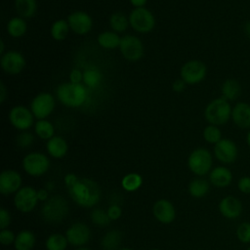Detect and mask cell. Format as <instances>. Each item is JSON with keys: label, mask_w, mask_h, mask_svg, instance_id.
Instances as JSON below:
<instances>
[{"label": "cell", "mask_w": 250, "mask_h": 250, "mask_svg": "<svg viewBox=\"0 0 250 250\" xmlns=\"http://www.w3.org/2000/svg\"><path fill=\"white\" fill-rule=\"evenodd\" d=\"M207 75L206 64L199 60H190L185 62L180 69V78L187 85H195L202 82Z\"/></svg>", "instance_id": "cell-7"}, {"label": "cell", "mask_w": 250, "mask_h": 250, "mask_svg": "<svg viewBox=\"0 0 250 250\" xmlns=\"http://www.w3.org/2000/svg\"><path fill=\"white\" fill-rule=\"evenodd\" d=\"M213 150L215 157L223 164H231L235 162L238 156V147L230 139L223 138L214 145Z\"/></svg>", "instance_id": "cell-14"}, {"label": "cell", "mask_w": 250, "mask_h": 250, "mask_svg": "<svg viewBox=\"0 0 250 250\" xmlns=\"http://www.w3.org/2000/svg\"><path fill=\"white\" fill-rule=\"evenodd\" d=\"M34 118L30 108L21 104L13 106L9 112V121L11 125L21 132L27 131L31 128V126L34 125Z\"/></svg>", "instance_id": "cell-11"}, {"label": "cell", "mask_w": 250, "mask_h": 250, "mask_svg": "<svg viewBox=\"0 0 250 250\" xmlns=\"http://www.w3.org/2000/svg\"><path fill=\"white\" fill-rule=\"evenodd\" d=\"M69 30H70V27L67 21L59 19L52 23L50 28V34L54 40L62 41L67 37Z\"/></svg>", "instance_id": "cell-29"}, {"label": "cell", "mask_w": 250, "mask_h": 250, "mask_svg": "<svg viewBox=\"0 0 250 250\" xmlns=\"http://www.w3.org/2000/svg\"><path fill=\"white\" fill-rule=\"evenodd\" d=\"M119 51L126 61L138 62L144 56L145 47L139 37L131 34H126L121 37Z\"/></svg>", "instance_id": "cell-8"}, {"label": "cell", "mask_w": 250, "mask_h": 250, "mask_svg": "<svg viewBox=\"0 0 250 250\" xmlns=\"http://www.w3.org/2000/svg\"><path fill=\"white\" fill-rule=\"evenodd\" d=\"M203 139L205 140L206 143L211 144V145H216L219 141H221L222 138V132L219 128V126L208 124L202 132Z\"/></svg>", "instance_id": "cell-36"}, {"label": "cell", "mask_w": 250, "mask_h": 250, "mask_svg": "<svg viewBox=\"0 0 250 250\" xmlns=\"http://www.w3.org/2000/svg\"><path fill=\"white\" fill-rule=\"evenodd\" d=\"M231 120L240 129H250V104L238 102L232 107Z\"/></svg>", "instance_id": "cell-21"}, {"label": "cell", "mask_w": 250, "mask_h": 250, "mask_svg": "<svg viewBox=\"0 0 250 250\" xmlns=\"http://www.w3.org/2000/svg\"><path fill=\"white\" fill-rule=\"evenodd\" d=\"M70 30L77 35H85L89 33L93 27V19L85 11H74L67 16L66 19Z\"/></svg>", "instance_id": "cell-15"}, {"label": "cell", "mask_w": 250, "mask_h": 250, "mask_svg": "<svg viewBox=\"0 0 250 250\" xmlns=\"http://www.w3.org/2000/svg\"><path fill=\"white\" fill-rule=\"evenodd\" d=\"M68 243L74 246H82L90 240L91 231L88 226L84 223L77 222L72 224L65 232Z\"/></svg>", "instance_id": "cell-17"}, {"label": "cell", "mask_w": 250, "mask_h": 250, "mask_svg": "<svg viewBox=\"0 0 250 250\" xmlns=\"http://www.w3.org/2000/svg\"><path fill=\"white\" fill-rule=\"evenodd\" d=\"M122 240V233L119 230L112 229L103 237L101 245L104 250H117Z\"/></svg>", "instance_id": "cell-32"}, {"label": "cell", "mask_w": 250, "mask_h": 250, "mask_svg": "<svg viewBox=\"0 0 250 250\" xmlns=\"http://www.w3.org/2000/svg\"><path fill=\"white\" fill-rule=\"evenodd\" d=\"M246 250H250V245L247 247V249H246Z\"/></svg>", "instance_id": "cell-55"}, {"label": "cell", "mask_w": 250, "mask_h": 250, "mask_svg": "<svg viewBox=\"0 0 250 250\" xmlns=\"http://www.w3.org/2000/svg\"><path fill=\"white\" fill-rule=\"evenodd\" d=\"M26 61L24 56L14 50H10L1 55L0 66L9 75H18L25 68Z\"/></svg>", "instance_id": "cell-12"}, {"label": "cell", "mask_w": 250, "mask_h": 250, "mask_svg": "<svg viewBox=\"0 0 250 250\" xmlns=\"http://www.w3.org/2000/svg\"><path fill=\"white\" fill-rule=\"evenodd\" d=\"M246 143H247L248 146L250 147V129L248 130V133H247V136H246Z\"/></svg>", "instance_id": "cell-51"}, {"label": "cell", "mask_w": 250, "mask_h": 250, "mask_svg": "<svg viewBox=\"0 0 250 250\" xmlns=\"http://www.w3.org/2000/svg\"><path fill=\"white\" fill-rule=\"evenodd\" d=\"M235 235L242 244H250V222L240 223L235 229Z\"/></svg>", "instance_id": "cell-37"}, {"label": "cell", "mask_w": 250, "mask_h": 250, "mask_svg": "<svg viewBox=\"0 0 250 250\" xmlns=\"http://www.w3.org/2000/svg\"><path fill=\"white\" fill-rule=\"evenodd\" d=\"M232 107L228 100L223 97L212 100L204 109V117L209 124L221 126L231 118Z\"/></svg>", "instance_id": "cell-3"}, {"label": "cell", "mask_w": 250, "mask_h": 250, "mask_svg": "<svg viewBox=\"0 0 250 250\" xmlns=\"http://www.w3.org/2000/svg\"><path fill=\"white\" fill-rule=\"evenodd\" d=\"M151 250H160V249H157V248H154V249H151Z\"/></svg>", "instance_id": "cell-56"}, {"label": "cell", "mask_w": 250, "mask_h": 250, "mask_svg": "<svg viewBox=\"0 0 250 250\" xmlns=\"http://www.w3.org/2000/svg\"><path fill=\"white\" fill-rule=\"evenodd\" d=\"M33 141H34V136L27 131L21 132L16 138L17 146L21 148L29 147L33 144Z\"/></svg>", "instance_id": "cell-39"}, {"label": "cell", "mask_w": 250, "mask_h": 250, "mask_svg": "<svg viewBox=\"0 0 250 250\" xmlns=\"http://www.w3.org/2000/svg\"><path fill=\"white\" fill-rule=\"evenodd\" d=\"M34 132L42 140H50L55 136V126L47 119H39L34 123Z\"/></svg>", "instance_id": "cell-30"}, {"label": "cell", "mask_w": 250, "mask_h": 250, "mask_svg": "<svg viewBox=\"0 0 250 250\" xmlns=\"http://www.w3.org/2000/svg\"><path fill=\"white\" fill-rule=\"evenodd\" d=\"M66 236L61 233H53L46 240V248L47 250H65L67 246Z\"/></svg>", "instance_id": "cell-35"}, {"label": "cell", "mask_w": 250, "mask_h": 250, "mask_svg": "<svg viewBox=\"0 0 250 250\" xmlns=\"http://www.w3.org/2000/svg\"><path fill=\"white\" fill-rule=\"evenodd\" d=\"M56 106L55 97L48 92H41L37 94L30 103V110L34 117L39 119H46L50 116Z\"/></svg>", "instance_id": "cell-9"}, {"label": "cell", "mask_w": 250, "mask_h": 250, "mask_svg": "<svg viewBox=\"0 0 250 250\" xmlns=\"http://www.w3.org/2000/svg\"><path fill=\"white\" fill-rule=\"evenodd\" d=\"M14 6L18 16L23 19L32 18L37 11L36 0H15Z\"/></svg>", "instance_id": "cell-26"}, {"label": "cell", "mask_w": 250, "mask_h": 250, "mask_svg": "<svg viewBox=\"0 0 250 250\" xmlns=\"http://www.w3.org/2000/svg\"><path fill=\"white\" fill-rule=\"evenodd\" d=\"M210 189V182L203 178H195L188 185V192L192 197L202 198Z\"/></svg>", "instance_id": "cell-27"}, {"label": "cell", "mask_w": 250, "mask_h": 250, "mask_svg": "<svg viewBox=\"0 0 250 250\" xmlns=\"http://www.w3.org/2000/svg\"><path fill=\"white\" fill-rule=\"evenodd\" d=\"M16 236L17 235H15V233L12 230L8 229H1V231H0V242L3 245H11L12 243L15 242Z\"/></svg>", "instance_id": "cell-40"}, {"label": "cell", "mask_w": 250, "mask_h": 250, "mask_svg": "<svg viewBox=\"0 0 250 250\" xmlns=\"http://www.w3.org/2000/svg\"><path fill=\"white\" fill-rule=\"evenodd\" d=\"M186 85V82L182 78H178L172 83V89L176 93H182L185 90Z\"/></svg>", "instance_id": "cell-45"}, {"label": "cell", "mask_w": 250, "mask_h": 250, "mask_svg": "<svg viewBox=\"0 0 250 250\" xmlns=\"http://www.w3.org/2000/svg\"><path fill=\"white\" fill-rule=\"evenodd\" d=\"M27 31V23L25 19L21 17H13L7 23V32L13 38H21Z\"/></svg>", "instance_id": "cell-25"}, {"label": "cell", "mask_w": 250, "mask_h": 250, "mask_svg": "<svg viewBox=\"0 0 250 250\" xmlns=\"http://www.w3.org/2000/svg\"><path fill=\"white\" fill-rule=\"evenodd\" d=\"M58 100L65 106L76 108L83 105L88 98V88L83 84L71 82L61 83L56 88Z\"/></svg>", "instance_id": "cell-2"}, {"label": "cell", "mask_w": 250, "mask_h": 250, "mask_svg": "<svg viewBox=\"0 0 250 250\" xmlns=\"http://www.w3.org/2000/svg\"><path fill=\"white\" fill-rule=\"evenodd\" d=\"M64 184L71 198L81 207L91 208L101 199V188L91 179H80L75 174L69 173L64 177Z\"/></svg>", "instance_id": "cell-1"}, {"label": "cell", "mask_w": 250, "mask_h": 250, "mask_svg": "<svg viewBox=\"0 0 250 250\" xmlns=\"http://www.w3.org/2000/svg\"><path fill=\"white\" fill-rule=\"evenodd\" d=\"M37 197L38 200L40 201H47L49 198V192L46 188H41L39 190H37Z\"/></svg>", "instance_id": "cell-47"}, {"label": "cell", "mask_w": 250, "mask_h": 250, "mask_svg": "<svg viewBox=\"0 0 250 250\" xmlns=\"http://www.w3.org/2000/svg\"><path fill=\"white\" fill-rule=\"evenodd\" d=\"M21 186V175L12 169L4 170L0 175V192L3 195H9L17 192Z\"/></svg>", "instance_id": "cell-18"}, {"label": "cell", "mask_w": 250, "mask_h": 250, "mask_svg": "<svg viewBox=\"0 0 250 250\" xmlns=\"http://www.w3.org/2000/svg\"><path fill=\"white\" fill-rule=\"evenodd\" d=\"M143 178L138 173H129L121 180V186L126 191H135L141 188Z\"/></svg>", "instance_id": "cell-34"}, {"label": "cell", "mask_w": 250, "mask_h": 250, "mask_svg": "<svg viewBox=\"0 0 250 250\" xmlns=\"http://www.w3.org/2000/svg\"><path fill=\"white\" fill-rule=\"evenodd\" d=\"M8 97V90L3 81H0V103L4 104Z\"/></svg>", "instance_id": "cell-46"}, {"label": "cell", "mask_w": 250, "mask_h": 250, "mask_svg": "<svg viewBox=\"0 0 250 250\" xmlns=\"http://www.w3.org/2000/svg\"><path fill=\"white\" fill-rule=\"evenodd\" d=\"M220 214L228 220L238 219L243 212V204L239 198L233 195H226L218 205Z\"/></svg>", "instance_id": "cell-16"}, {"label": "cell", "mask_w": 250, "mask_h": 250, "mask_svg": "<svg viewBox=\"0 0 250 250\" xmlns=\"http://www.w3.org/2000/svg\"><path fill=\"white\" fill-rule=\"evenodd\" d=\"M212 154L205 147H197L193 149L188 157V166L189 170L198 177L209 174L212 170Z\"/></svg>", "instance_id": "cell-5"}, {"label": "cell", "mask_w": 250, "mask_h": 250, "mask_svg": "<svg viewBox=\"0 0 250 250\" xmlns=\"http://www.w3.org/2000/svg\"><path fill=\"white\" fill-rule=\"evenodd\" d=\"M120 41H121V37L118 35V33H116L113 30L103 31L97 37L98 44L102 48L107 49V50L119 48Z\"/></svg>", "instance_id": "cell-24"}, {"label": "cell", "mask_w": 250, "mask_h": 250, "mask_svg": "<svg viewBox=\"0 0 250 250\" xmlns=\"http://www.w3.org/2000/svg\"><path fill=\"white\" fill-rule=\"evenodd\" d=\"M154 218L162 224H170L176 218V210L171 201L167 199L157 200L152 207Z\"/></svg>", "instance_id": "cell-19"}, {"label": "cell", "mask_w": 250, "mask_h": 250, "mask_svg": "<svg viewBox=\"0 0 250 250\" xmlns=\"http://www.w3.org/2000/svg\"><path fill=\"white\" fill-rule=\"evenodd\" d=\"M103 74L97 67L91 66L83 70V84L87 88H96L102 82Z\"/></svg>", "instance_id": "cell-33"}, {"label": "cell", "mask_w": 250, "mask_h": 250, "mask_svg": "<svg viewBox=\"0 0 250 250\" xmlns=\"http://www.w3.org/2000/svg\"><path fill=\"white\" fill-rule=\"evenodd\" d=\"M11 223V215L9 211L3 207L0 208V229H5Z\"/></svg>", "instance_id": "cell-42"}, {"label": "cell", "mask_w": 250, "mask_h": 250, "mask_svg": "<svg viewBox=\"0 0 250 250\" xmlns=\"http://www.w3.org/2000/svg\"><path fill=\"white\" fill-rule=\"evenodd\" d=\"M22 168L28 175L40 177L49 170L50 160L47 155L42 152H30L23 157Z\"/></svg>", "instance_id": "cell-10"}, {"label": "cell", "mask_w": 250, "mask_h": 250, "mask_svg": "<svg viewBox=\"0 0 250 250\" xmlns=\"http://www.w3.org/2000/svg\"><path fill=\"white\" fill-rule=\"evenodd\" d=\"M68 213L67 201L60 196L55 195L49 198L41 208V215L45 222L57 224L62 222Z\"/></svg>", "instance_id": "cell-4"}, {"label": "cell", "mask_w": 250, "mask_h": 250, "mask_svg": "<svg viewBox=\"0 0 250 250\" xmlns=\"http://www.w3.org/2000/svg\"><path fill=\"white\" fill-rule=\"evenodd\" d=\"M232 173L226 166H217L209 173V182L218 188H228L232 183Z\"/></svg>", "instance_id": "cell-20"}, {"label": "cell", "mask_w": 250, "mask_h": 250, "mask_svg": "<svg viewBox=\"0 0 250 250\" xmlns=\"http://www.w3.org/2000/svg\"><path fill=\"white\" fill-rule=\"evenodd\" d=\"M129 2L135 8H142L146 6L147 0H129Z\"/></svg>", "instance_id": "cell-48"}, {"label": "cell", "mask_w": 250, "mask_h": 250, "mask_svg": "<svg viewBox=\"0 0 250 250\" xmlns=\"http://www.w3.org/2000/svg\"><path fill=\"white\" fill-rule=\"evenodd\" d=\"M69 82L75 84L83 83V71L79 68H73L69 72Z\"/></svg>", "instance_id": "cell-43"}, {"label": "cell", "mask_w": 250, "mask_h": 250, "mask_svg": "<svg viewBox=\"0 0 250 250\" xmlns=\"http://www.w3.org/2000/svg\"><path fill=\"white\" fill-rule=\"evenodd\" d=\"M106 212H107V215L109 216L111 221L119 219L121 217V214H122V210H121L120 206L117 205V204H111L108 207V209L106 210Z\"/></svg>", "instance_id": "cell-44"}, {"label": "cell", "mask_w": 250, "mask_h": 250, "mask_svg": "<svg viewBox=\"0 0 250 250\" xmlns=\"http://www.w3.org/2000/svg\"><path fill=\"white\" fill-rule=\"evenodd\" d=\"M91 220L92 222L97 226H106L110 223V218L107 215V212H105L103 209L96 208L91 212Z\"/></svg>", "instance_id": "cell-38"}, {"label": "cell", "mask_w": 250, "mask_h": 250, "mask_svg": "<svg viewBox=\"0 0 250 250\" xmlns=\"http://www.w3.org/2000/svg\"><path fill=\"white\" fill-rule=\"evenodd\" d=\"M78 250H90V249H88V248H84V247H82V248H79Z\"/></svg>", "instance_id": "cell-54"}, {"label": "cell", "mask_w": 250, "mask_h": 250, "mask_svg": "<svg viewBox=\"0 0 250 250\" xmlns=\"http://www.w3.org/2000/svg\"><path fill=\"white\" fill-rule=\"evenodd\" d=\"M38 202L37 190L32 187L21 188L14 197V204L16 208L22 213L31 212Z\"/></svg>", "instance_id": "cell-13"}, {"label": "cell", "mask_w": 250, "mask_h": 250, "mask_svg": "<svg viewBox=\"0 0 250 250\" xmlns=\"http://www.w3.org/2000/svg\"><path fill=\"white\" fill-rule=\"evenodd\" d=\"M108 23H109L111 30L115 31L116 33L124 32L130 25L129 18L122 12L112 13L109 17Z\"/></svg>", "instance_id": "cell-31"}, {"label": "cell", "mask_w": 250, "mask_h": 250, "mask_svg": "<svg viewBox=\"0 0 250 250\" xmlns=\"http://www.w3.org/2000/svg\"><path fill=\"white\" fill-rule=\"evenodd\" d=\"M35 244V236L30 230L20 231L14 242L16 250H32Z\"/></svg>", "instance_id": "cell-28"}, {"label": "cell", "mask_w": 250, "mask_h": 250, "mask_svg": "<svg viewBox=\"0 0 250 250\" xmlns=\"http://www.w3.org/2000/svg\"><path fill=\"white\" fill-rule=\"evenodd\" d=\"M46 149L49 153L54 158H62L65 156L68 150V145L66 141L60 136H54L50 140L47 141L46 144Z\"/></svg>", "instance_id": "cell-22"}, {"label": "cell", "mask_w": 250, "mask_h": 250, "mask_svg": "<svg viewBox=\"0 0 250 250\" xmlns=\"http://www.w3.org/2000/svg\"><path fill=\"white\" fill-rule=\"evenodd\" d=\"M130 26L139 33H148L155 26L154 15L146 7L134 8L129 16Z\"/></svg>", "instance_id": "cell-6"}, {"label": "cell", "mask_w": 250, "mask_h": 250, "mask_svg": "<svg viewBox=\"0 0 250 250\" xmlns=\"http://www.w3.org/2000/svg\"><path fill=\"white\" fill-rule=\"evenodd\" d=\"M120 250H133V249H131V248H128V247H124V248H121Z\"/></svg>", "instance_id": "cell-53"}, {"label": "cell", "mask_w": 250, "mask_h": 250, "mask_svg": "<svg viewBox=\"0 0 250 250\" xmlns=\"http://www.w3.org/2000/svg\"><path fill=\"white\" fill-rule=\"evenodd\" d=\"M243 32L246 35V37H248L250 39V21H248L244 26H243Z\"/></svg>", "instance_id": "cell-49"}, {"label": "cell", "mask_w": 250, "mask_h": 250, "mask_svg": "<svg viewBox=\"0 0 250 250\" xmlns=\"http://www.w3.org/2000/svg\"><path fill=\"white\" fill-rule=\"evenodd\" d=\"M222 97L229 102L235 101L241 95V86L236 79H226L221 87Z\"/></svg>", "instance_id": "cell-23"}, {"label": "cell", "mask_w": 250, "mask_h": 250, "mask_svg": "<svg viewBox=\"0 0 250 250\" xmlns=\"http://www.w3.org/2000/svg\"><path fill=\"white\" fill-rule=\"evenodd\" d=\"M52 188H53V183H52V182L47 183V184H46V189H47V190H50V189H52Z\"/></svg>", "instance_id": "cell-52"}, {"label": "cell", "mask_w": 250, "mask_h": 250, "mask_svg": "<svg viewBox=\"0 0 250 250\" xmlns=\"http://www.w3.org/2000/svg\"><path fill=\"white\" fill-rule=\"evenodd\" d=\"M237 189L243 194H250V176H242L237 181Z\"/></svg>", "instance_id": "cell-41"}, {"label": "cell", "mask_w": 250, "mask_h": 250, "mask_svg": "<svg viewBox=\"0 0 250 250\" xmlns=\"http://www.w3.org/2000/svg\"><path fill=\"white\" fill-rule=\"evenodd\" d=\"M5 53V42L3 39L0 40V54L3 55Z\"/></svg>", "instance_id": "cell-50"}]
</instances>
